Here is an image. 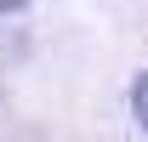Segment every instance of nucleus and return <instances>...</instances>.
I'll list each match as a JSON object with an SVG mask.
<instances>
[{
    "instance_id": "obj_1",
    "label": "nucleus",
    "mask_w": 148,
    "mask_h": 142,
    "mask_svg": "<svg viewBox=\"0 0 148 142\" xmlns=\"http://www.w3.org/2000/svg\"><path fill=\"white\" fill-rule=\"evenodd\" d=\"M131 114H137V125L148 137V74H137V85H131Z\"/></svg>"
},
{
    "instance_id": "obj_2",
    "label": "nucleus",
    "mask_w": 148,
    "mask_h": 142,
    "mask_svg": "<svg viewBox=\"0 0 148 142\" xmlns=\"http://www.w3.org/2000/svg\"><path fill=\"white\" fill-rule=\"evenodd\" d=\"M29 0H0V17H12V12H23Z\"/></svg>"
}]
</instances>
